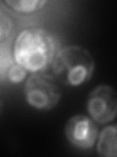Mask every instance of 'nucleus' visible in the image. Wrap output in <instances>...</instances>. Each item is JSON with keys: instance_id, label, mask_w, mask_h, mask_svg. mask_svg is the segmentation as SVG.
I'll list each match as a JSON object with an SVG mask.
<instances>
[{"instance_id": "obj_2", "label": "nucleus", "mask_w": 117, "mask_h": 157, "mask_svg": "<svg viewBox=\"0 0 117 157\" xmlns=\"http://www.w3.org/2000/svg\"><path fill=\"white\" fill-rule=\"evenodd\" d=\"M51 66L54 78L68 86H78L87 82L95 71V61L91 53L79 45L58 49Z\"/></svg>"}, {"instance_id": "obj_4", "label": "nucleus", "mask_w": 117, "mask_h": 157, "mask_svg": "<svg viewBox=\"0 0 117 157\" xmlns=\"http://www.w3.org/2000/svg\"><path fill=\"white\" fill-rule=\"evenodd\" d=\"M87 110L93 121L107 124L117 113L116 92L110 86L100 85L94 88L87 99Z\"/></svg>"}, {"instance_id": "obj_1", "label": "nucleus", "mask_w": 117, "mask_h": 157, "mask_svg": "<svg viewBox=\"0 0 117 157\" xmlns=\"http://www.w3.org/2000/svg\"><path fill=\"white\" fill-rule=\"evenodd\" d=\"M58 49L55 37L46 29L29 28L19 34L14 45V60L31 73L44 72L52 65Z\"/></svg>"}, {"instance_id": "obj_3", "label": "nucleus", "mask_w": 117, "mask_h": 157, "mask_svg": "<svg viewBox=\"0 0 117 157\" xmlns=\"http://www.w3.org/2000/svg\"><path fill=\"white\" fill-rule=\"evenodd\" d=\"M57 82L50 74L32 73L24 85L27 104L37 110L49 111L53 109L61 99V90Z\"/></svg>"}, {"instance_id": "obj_7", "label": "nucleus", "mask_w": 117, "mask_h": 157, "mask_svg": "<svg viewBox=\"0 0 117 157\" xmlns=\"http://www.w3.org/2000/svg\"><path fill=\"white\" fill-rule=\"evenodd\" d=\"M48 2L44 0H7L4 1V4H6L14 11L21 14H32L40 11Z\"/></svg>"}, {"instance_id": "obj_10", "label": "nucleus", "mask_w": 117, "mask_h": 157, "mask_svg": "<svg viewBox=\"0 0 117 157\" xmlns=\"http://www.w3.org/2000/svg\"><path fill=\"white\" fill-rule=\"evenodd\" d=\"M27 71L24 69L23 66L19 65L17 63H14L12 67L10 68V70L8 72V80L10 82H12L13 83H19L22 82L27 77Z\"/></svg>"}, {"instance_id": "obj_11", "label": "nucleus", "mask_w": 117, "mask_h": 157, "mask_svg": "<svg viewBox=\"0 0 117 157\" xmlns=\"http://www.w3.org/2000/svg\"><path fill=\"white\" fill-rule=\"evenodd\" d=\"M2 106H3V103H2L1 98H0V113H1V110H2Z\"/></svg>"}, {"instance_id": "obj_8", "label": "nucleus", "mask_w": 117, "mask_h": 157, "mask_svg": "<svg viewBox=\"0 0 117 157\" xmlns=\"http://www.w3.org/2000/svg\"><path fill=\"white\" fill-rule=\"evenodd\" d=\"M13 64V59L9 48L6 45H0V78L8 75V72Z\"/></svg>"}, {"instance_id": "obj_5", "label": "nucleus", "mask_w": 117, "mask_h": 157, "mask_svg": "<svg viewBox=\"0 0 117 157\" xmlns=\"http://www.w3.org/2000/svg\"><path fill=\"white\" fill-rule=\"evenodd\" d=\"M65 132L67 140L79 149H90L98 139V127L91 118L75 115L67 121Z\"/></svg>"}, {"instance_id": "obj_9", "label": "nucleus", "mask_w": 117, "mask_h": 157, "mask_svg": "<svg viewBox=\"0 0 117 157\" xmlns=\"http://www.w3.org/2000/svg\"><path fill=\"white\" fill-rule=\"evenodd\" d=\"M13 28L11 17L3 8H0V42L6 39Z\"/></svg>"}, {"instance_id": "obj_6", "label": "nucleus", "mask_w": 117, "mask_h": 157, "mask_svg": "<svg viewBox=\"0 0 117 157\" xmlns=\"http://www.w3.org/2000/svg\"><path fill=\"white\" fill-rule=\"evenodd\" d=\"M98 154L104 157H116L117 155V126L111 125L104 128L97 144Z\"/></svg>"}]
</instances>
